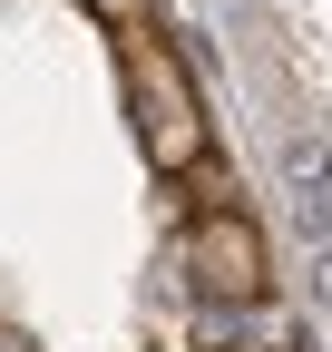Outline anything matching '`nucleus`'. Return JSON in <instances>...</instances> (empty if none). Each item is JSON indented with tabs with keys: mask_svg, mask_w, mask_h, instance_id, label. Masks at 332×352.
<instances>
[{
	"mask_svg": "<svg viewBox=\"0 0 332 352\" xmlns=\"http://www.w3.org/2000/svg\"><path fill=\"white\" fill-rule=\"evenodd\" d=\"M117 69H128V108H137L147 166L156 176H195L205 166V98H195L186 59L166 50L156 30H128V39H117Z\"/></svg>",
	"mask_w": 332,
	"mask_h": 352,
	"instance_id": "obj_1",
	"label": "nucleus"
},
{
	"mask_svg": "<svg viewBox=\"0 0 332 352\" xmlns=\"http://www.w3.org/2000/svg\"><path fill=\"white\" fill-rule=\"evenodd\" d=\"M186 284L205 303H264V235H254V215L244 206H205L195 226H186Z\"/></svg>",
	"mask_w": 332,
	"mask_h": 352,
	"instance_id": "obj_2",
	"label": "nucleus"
},
{
	"mask_svg": "<svg viewBox=\"0 0 332 352\" xmlns=\"http://www.w3.org/2000/svg\"><path fill=\"white\" fill-rule=\"evenodd\" d=\"M88 10H98L108 30H137V10H147V0H88Z\"/></svg>",
	"mask_w": 332,
	"mask_h": 352,
	"instance_id": "obj_3",
	"label": "nucleus"
}]
</instances>
